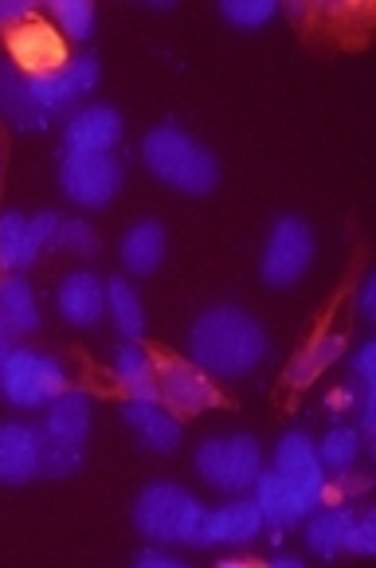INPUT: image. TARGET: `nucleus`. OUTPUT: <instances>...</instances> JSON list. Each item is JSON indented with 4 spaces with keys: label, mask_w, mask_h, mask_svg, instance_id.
<instances>
[{
    "label": "nucleus",
    "mask_w": 376,
    "mask_h": 568,
    "mask_svg": "<svg viewBox=\"0 0 376 568\" xmlns=\"http://www.w3.org/2000/svg\"><path fill=\"white\" fill-rule=\"evenodd\" d=\"M271 337L263 322L243 306H209L189 329V361L201 365L209 376L220 381H240L251 376L267 361Z\"/></svg>",
    "instance_id": "obj_1"
},
{
    "label": "nucleus",
    "mask_w": 376,
    "mask_h": 568,
    "mask_svg": "<svg viewBox=\"0 0 376 568\" xmlns=\"http://www.w3.org/2000/svg\"><path fill=\"white\" fill-rule=\"evenodd\" d=\"M142 161L157 181L184 196H209L220 184V161L209 145H201L181 125L161 122L142 138Z\"/></svg>",
    "instance_id": "obj_2"
},
{
    "label": "nucleus",
    "mask_w": 376,
    "mask_h": 568,
    "mask_svg": "<svg viewBox=\"0 0 376 568\" xmlns=\"http://www.w3.org/2000/svg\"><path fill=\"white\" fill-rule=\"evenodd\" d=\"M204 506L176 483H150L134 498V529L153 545L204 549Z\"/></svg>",
    "instance_id": "obj_3"
},
{
    "label": "nucleus",
    "mask_w": 376,
    "mask_h": 568,
    "mask_svg": "<svg viewBox=\"0 0 376 568\" xmlns=\"http://www.w3.org/2000/svg\"><path fill=\"white\" fill-rule=\"evenodd\" d=\"M68 365L28 345H12L9 361L0 365V396L12 408H48L55 396L68 393Z\"/></svg>",
    "instance_id": "obj_4"
},
{
    "label": "nucleus",
    "mask_w": 376,
    "mask_h": 568,
    "mask_svg": "<svg viewBox=\"0 0 376 568\" xmlns=\"http://www.w3.org/2000/svg\"><path fill=\"white\" fill-rule=\"evenodd\" d=\"M263 470V447L255 435H209L196 447V475L224 494H243L255 486Z\"/></svg>",
    "instance_id": "obj_5"
},
{
    "label": "nucleus",
    "mask_w": 376,
    "mask_h": 568,
    "mask_svg": "<svg viewBox=\"0 0 376 568\" xmlns=\"http://www.w3.org/2000/svg\"><path fill=\"white\" fill-rule=\"evenodd\" d=\"M314 263V227L302 216H278L275 227L267 235V247H263L260 260V278L271 286V291H283V286H294Z\"/></svg>",
    "instance_id": "obj_6"
},
{
    "label": "nucleus",
    "mask_w": 376,
    "mask_h": 568,
    "mask_svg": "<svg viewBox=\"0 0 376 568\" xmlns=\"http://www.w3.org/2000/svg\"><path fill=\"white\" fill-rule=\"evenodd\" d=\"M122 161L114 153H63L59 189L79 209H106L122 193Z\"/></svg>",
    "instance_id": "obj_7"
},
{
    "label": "nucleus",
    "mask_w": 376,
    "mask_h": 568,
    "mask_svg": "<svg viewBox=\"0 0 376 568\" xmlns=\"http://www.w3.org/2000/svg\"><path fill=\"white\" fill-rule=\"evenodd\" d=\"M9 59L24 79L55 75V71H63L71 63L63 32H59L55 24H48V20H35V17L9 32Z\"/></svg>",
    "instance_id": "obj_8"
},
{
    "label": "nucleus",
    "mask_w": 376,
    "mask_h": 568,
    "mask_svg": "<svg viewBox=\"0 0 376 568\" xmlns=\"http://www.w3.org/2000/svg\"><path fill=\"white\" fill-rule=\"evenodd\" d=\"M102 79V68L94 55H71V63L55 75H40V79H28V91H32V102L51 118H63V114H75V102L83 94H91Z\"/></svg>",
    "instance_id": "obj_9"
},
{
    "label": "nucleus",
    "mask_w": 376,
    "mask_h": 568,
    "mask_svg": "<svg viewBox=\"0 0 376 568\" xmlns=\"http://www.w3.org/2000/svg\"><path fill=\"white\" fill-rule=\"evenodd\" d=\"M157 400L176 416H201L204 408L220 404V388L201 365L169 357L157 365Z\"/></svg>",
    "instance_id": "obj_10"
},
{
    "label": "nucleus",
    "mask_w": 376,
    "mask_h": 568,
    "mask_svg": "<svg viewBox=\"0 0 376 568\" xmlns=\"http://www.w3.org/2000/svg\"><path fill=\"white\" fill-rule=\"evenodd\" d=\"M59 216L51 209L24 216V212H0V271H24L40 260V251L51 243Z\"/></svg>",
    "instance_id": "obj_11"
},
{
    "label": "nucleus",
    "mask_w": 376,
    "mask_h": 568,
    "mask_svg": "<svg viewBox=\"0 0 376 568\" xmlns=\"http://www.w3.org/2000/svg\"><path fill=\"white\" fill-rule=\"evenodd\" d=\"M275 470L286 486L302 494L306 501L322 506L326 501V467L318 463V452H314V439L306 432H286L275 447Z\"/></svg>",
    "instance_id": "obj_12"
},
{
    "label": "nucleus",
    "mask_w": 376,
    "mask_h": 568,
    "mask_svg": "<svg viewBox=\"0 0 376 568\" xmlns=\"http://www.w3.org/2000/svg\"><path fill=\"white\" fill-rule=\"evenodd\" d=\"M122 114L106 102H87L63 125V153H110L122 142Z\"/></svg>",
    "instance_id": "obj_13"
},
{
    "label": "nucleus",
    "mask_w": 376,
    "mask_h": 568,
    "mask_svg": "<svg viewBox=\"0 0 376 568\" xmlns=\"http://www.w3.org/2000/svg\"><path fill=\"white\" fill-rule=\"evenodd\" d=\"M263 514L255 498H235L220 510L204 514V549H247L260 541L263 534Z\"/></svg>",
    "instance_id": "obj_14"
},
{
    "label": "nucleus",
    "mask_w": 376,
    "mask_h": 568,
    "mask_svg": "<svg viewBox=\"0 0 376 568\" xmlns=\"http://www.w3.org/2000/svg\"><path fill=\"white\" fill-rule=\"evenodd\" d=\"M118 416H122V424L142 439L145 452L173 455L176 444H181V419L161 400H130V396H125Z\"/></svg>",
    "instance_id": "obj_15"
},
{
    "label": "nucleus",
    "mask_w": 376,
    "mask_h": 568,
    "mask_svg": "<svg viewBox=\"0 0 376 568\" xmlns=\"http://www.w3.org/2000/svg\"><path fill=\"white\" fill-rule=\"evenodd\" d=\"M40 478V439L35 424H0V486H24Z\"/></svg>",
    "instance_id": "obj_16"
},
{
    "label": "nucleus",
    "mask_w": 376,
    "mask_h": 568,
    "mask_svg": "<svg viewBox=\"0 0 376 568\" xmlns=\"http://www.w3.org/2000/svg\"><path fill=\"white\" fill-rule=\"evenodd\" d=\"M55 306L71 326H79V329L99 326L102 314H106V283H99L94 271H71V275H63V283H59Z\"/></svg>",
    "instance_id": "obj_17"
},
{
    "label": "nucleus",
    "mask_w": 376,
    "mask_h": 568,
    "mask_svg": "<svg viewBox=\"0 0 376 568\" xmlns=\"http://www.w3.org/2000/svg\"><path fill=\"white\" fill-rule=\"evenodd\" d=\"M251 490H255V506H260L263 521H267L271 529H291L318 510V506L302 498L294 486H286L283 478H278V470H267V467L260 470V478H255Z\"/></svg>",
    "instance_id": "obj_18"
},
{
    "label": "nucleus",
    "mask_w": 376,
    "mask_h": 568,
    "mask_svg": "<svg viewBox=\"0 0 376 568\" xmlns=\"http://www.w3.org/2000/svg\"><path fill=\"white\" fill-rule=\"evenodd\" d=\"M0 118H4L17 134H43V130H48V114L32 102L28 79L12 68L9 55H0Z\"/></svg>",
    "instance_id": "obj_19"
},
{
    "label": "nucleus",
    "mask_w": 376,
    "mask_h": 568,
    "mask_svg": "<svg viewBox=\"0 0 376 568\" xmlns=\"http://www.w3.org/2000/svg\"><path fill=\"white\" fill-rule=\"evenodd\" d=\"M122 263L130 275H153V271L165 263L169 251V235L161 220H138L130 232L122 235Z\"/></svg>",
    "instance_id": "obj_20"
},
{
    "label": "nucleus",
    "mask_w": 376,
    "mask_h": 568,
    "mask_svg": "<svg viewBox=\"0 0 376 568\" xmlns=\"http://www.w3.org/2000/svg\"><path fill=\"white\" fill-rule=\"evenodd\" d=\"M110 368H114V381L125 388L130 400H157V365L138 342L114 345Z\"/></svg>",
    "instance_id": "obj_21"
},
{
    "label": "nucleus",
    "mask_w": 376,
    "mask_h": 568,
    "mask_svg": "<svg viewBox=\"0 0 376 568\" xmlns=\"http://www.w3.org/2000/svg\"><path fill=\"white\" fill-rule=\"evenodd\" d=\"M353 506L349 501H322L318 510L306 518V545L314 557L322 560H334L342 552V541H345V529L353 521Z\"/></svg>",
    "instance_id": "obj_22"
},
{
    "label": "nucleus",
    "mask_w": 376,
    "mask_h": 568,
    "mask_svg": "<svg viewBox=\"0 0 376 568\" xmlns=\"http://www.w3.org/2000/svg\"><path fill=\"white\" fill-rule=\"evenodd\" d=\"M43 432H51L55 439H68V444H87V432H91V400L87 393H63L48 404V416H43Z\"/></svg>",
    "instance_id": "obj_23"
},
{
    "label": "nucleus",
    "mask_w": 376,
    "mask_h": 568,
    "mask_svg": "<svg viewBox=\"0 0 376 568\" xmlns=\"http://www.w3.org/2000/svg\"><path fill=\"white\" fill-rule=\"evenodd\" d=\"M342 353H345V337L342 334L318 337V342H309L306 349H302L298 357L286 365V381H291L294 388L314 385V381H318V376L326 373L334 361H342Z\"/></svg>",
    "instance_id": "obj_24"
},
{
    "label": "nucleus",
    "mask_w": 376,
    "mask_h": 568,
    "mask_svg": "<svg viewBox=\"0 0 376 568\" xmlns=\"http://www.w3.org/2000/svg\"><path fill=\"white\" fill-rule=\"evenodd\" d=\"M318 452V463L326 467V475H342V470H353L360 459V452H365V444H360V432L349 424H337L329 427L326 435H322V444L314 447Z\"/></svg>",
    "instance_id": "obj_25"
},
{
    "label": "nucleus",
    "mask_w": 376,
    "mask_h": 568,
    "mask_svg": "<svg viewBox=\"0 0 376 568\" xmlns=\"http://www.w3.org/2000/svg\"><path fill=\"white\" fill-rule=\"evenodd\" d=\"M106 310H110V318L118 322V329H122L125 342H138V337L145 334L142 298H138V291L125 283V278H110L106 283Z\"/></svg>",
    "instance_id": "obj_26"
},
{
    "label": "nucleus",
    "mask_w": 376,
    "mask_h": 568,
    "mask_svg": "<svg viewBox=\"0 0 376 568\" xmlns=\"http://www.w3.org/2000/svg\"><path fill=\"white\" fill-rule=\"evenodd\" d=\"M35 439H40V478L79 475V467H83V444L55 439L51 432H43V424H35Z\"/></svg>",
    "instance_id": "obj_27"
},
{
    "label": "nucleus",
    "mask_w": 376,
    "mask_h": 568,
    "mask_svg": "<svg viewBox=\"0 0 376 568\" xmlns=\"http://www.w3.org/2000/svg\"><path fill=\"white\" fill-rule=\"evenodd\" d=\"M0 306L9 310V318L17 322L20 334H35L40 329V306H35L32 286L20 275H0Z\"/></svg>",
    "instance_id": "obj_28"
},
{
    "label": "nucleus",
    "mask_w": 376,
    "mask_h": 568,
    "mask_svg": "<svg viewBox=\"0 0 376 568\" xmlns=\"http://www.w3.org/2000/svg\"><path fill=\"white\" fill-rule=\"evenodd\" d=\"M51 20L68 40H87L94 28V4L91 0H51Z\"/></svg>",
    "instance_id": "obj_29"
},
{
    "label": "nucleus",
    "mask_w": 376,
    "mask_h": 568,
    "mask_svg": "<svg viewBox=\"0 0 376 568\" xmlns=\"http://www.w3.org/2000/svg\"><path fill=\"white\" fill-rule=\"evenodd\" d=\"M51 243H55L59 251H68V255H79V260H91V255H99V251H102V240L94 235V227L87 224V220H79V216L59 220Z\"/></svg>",
    "instance_id": "obj_30"
},
{
    "label": "nucleus",
    "mask_w": 376,
    "mask_h": 568,
    "mask_svg": "<svg viewBox=\"0 0 376 568\" xmlns=\"http://www.w3.org/2000/svg\"><path fill=\"white\" fill-rule=\"evenodd\" d=\"M278 12L275 0H220V17L235 28H260Z\"/></svg>",
    "instance_id": "obj_31"
},
{
    "label": "nucleus",
    "mask_w": 376,
    "mask_h": 568,
    "mask_svg": "<svg viewBox=\"0 0 376 568\" xmlns=\"http://www.w3.org/2000/svg\"><path fill=\"white\" fill-rule=\"evenodd\" d=\"M342 552H353V557H368V552H376V518H373V510L353 514L349 529H345Z\"/></svg>",
    "instance_id": "obj_32"
},
{
    "label": "nucleus",
    "mask_w": 376,
    "mask_h": 568,
    "mask_svg": "<svg viewBox=\"0 0 376 568\" xmlns=\"http://www.w3.org/2000/svg\"><path fill=\"white\" fill-rule=\"evenodd\" d=\"M24 20H32V4H28V0H0V28H4V32L20 28Z\"/></svg>",
    "instance_id": "obj_33"
},
{
    "label": "nucleus",
    "mask_w": 376,
    "mask_h": 568,
    "mask_svg": "<svg viewBox=\"0 0 376 568\" xmlns=\"http://www.w3.org/2000/svg\"><path fill=\"white\" fill-rule=\"evenodd\" d=\"M134 565H138V568H181V557H176V552H165L161 545H153V541H150V549L138 552Z\"/></svg>",
    "instance_id": "obj_34"
},
{
    "label": "nucleus",
    "mask_w": 376,
    "mask_h": 568,
    "mask_svg": "<svg viewBox=\"0 0 376 568\" xmlns=\"http://www.w3.org/2000/svg\"><path fill=\"white\" fill-rule=\"evenodd\" d=\"M360 318L376 322V275H365L360 283Z\"/></svg>",
    "instance_id": "obj_35"
},
{
    "label": "nucleus",
    "mask_w": 376,
    "mask_h": 568,
    "mask_svg": "<svg viewBox=\"0 0 376 568\" xmlns=\"http://www.w3.org/2000/svg\"><path fill=\"white\" fill-rule=\"evenodd\" d=\"M20 329H17V322L9 318V310L0 306V337H4V342H12V337H17Z\"/></svg>",
    "instance_id": "obj_36"
},
{
    "label": "nucleus",
    "mask_w": 376,
    "mask_h": 568,
    "mask_svg": "<svg viewBox=\"0 0 376 568\" xmlns=\"http://www.w3.org/2000/svg\"><path fill=\"white\" fill-rule=\"evenodd\" d=\"M271 565H275V568H302V560L298 557H283V552H278V557H271Z\"/></svg>",
    "instance_id": "obj_37"
},
{
    "label": "nucleus",
    "mask_w": 376,
    "mask_h": 568,
    "mask_svg": "<svg viewBox=\"0 0 376 568\" xmlns=\"http://www.w3.org/2000/svg\"><path fill=\"white\" fill-rule=\"evenodd\" d=\"M9 353H12V342H4V337H0V365L9 361Z\"/></svg>",
    "instance_id": "obj_38"
}]
</instances>
